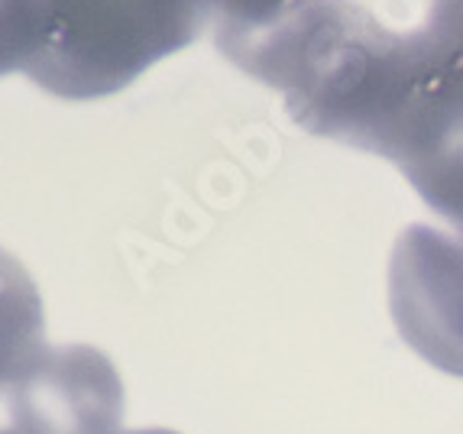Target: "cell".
<instances>
[{
	"label": "cell",
	"instance_id": "6da1fadb",
	"mask_svg": "<svg viewBox=\"0 0 463 434\" xmlns=\"http://www.w3.org/2000/svg\"><path fill=\"white\" fill-rule=\"evenodd\" d=\"M231 62L282 91L301 130L386 159L405 117L450 59L425 30H386L356 0H308Z\"/></svg>",
	"mask_w": 463,
	"mask_h": 434
},
{
	"label": "cell",
	"instance_id": "7a4b0ae2",
	"mask_svg": "<svg viewBox=\"0 0 463 434\" xmlns=\"http://www.w3.org/2000/svg\"><path fill=\"white\" fill-rule=\"evenodd\" d=\"M214 0H39L26 75L65 101L124 91L149 65L192 46Z\"/></svg>",
	"mask_w": 463,
	"mask_h": 434
},
{
	"label": "cell",
	"instance_id": "3957f363",
	"mask_svg": "<svg viewBox=\"0 0 463 434\" xmlns=\"http://www.w3.org/2000/svg\"><path fill=\"white\" fill-rule=\"evenodd\" d=\"M120 376L85 344H46L0 376V434H120Z\"/></svg>",
	"mask_w": 463,
	"mask_h": 434
},
{
	"label": "cell",
	"instance_id": "277c9868",
	"mask_svg": "<svg viewBox=\"0 0 463 434\" xmlns=\"http://www.w3.org/2000/svg\"><path fill=\"white\" fill-rule=\"evenodd\" d=\"M395 331L425 363L463 380V243L428 224L399 233L389 263Z\"/></svg>",
	"mask_w": 463,
	"mask_h": 434
},
{
	"label": "cell",
	"instance_id": "5b68a950",
	"mask_svg": "<svg viewBox=\"0 0 463 434\" xmlns=\"http://www.w3.org/2000/svg\"><path fill=\"white\" fill-rule=\"evenodd\" d=\"M431 211L463 233V69L450 65L418 98L386 156Z\"/></svg>",
	"mask_w": 463,
	"mask_h": 434
},
{
	"label": "cell",
	"instance_id": "8992f818",
	"mask_svg": "<svg viewBox=\"0 0 463 434\" xmlns=\"http://www.w3.org/2000/svg\"><path fill=\"white\" fill-rule=\"evenodd\" d=\"M46 347L43 298L24 263L0 250V376Z\"/></svg>",
	"mask_w": 463,
	"mask_h": 434
},
{
	"label": "cell",
	"instance_id": "52a82bcc",
	"mask_svg": "<svg viewBox=\"0 0 463 434\" xmlns=\"http://www.w3.org/2000/svg\"><path fill=\"white\" fill-rule=\"evenodd\" d=\"M308 0H214V42L224 59L269 33Z\"/></svg>",
	"mask_w": 463,
	"mask_h": 434
},
{
	"label": "cell",
	"instance_id": "ba28073f",
	"mask_svg": "<svg viewBox=\"0 0 463 434\" xmlns=\"http://www.w3.org/2000/svg\"><path fill=\"white\" fill-rule=\"evenodd\" d=\"M39 0H0V75L24 71L36 46Z\"/></svg>",
	"mask_w": 463,
	"mask_h": 434
},
{
	"label": "cell",
	"instance_id": "9c48e42d",
	"mask_svg": "<svg viewBox=\"0 0 463 434\" xmlns=\"http://www.w3.org/2000/svg\"><path fill=\"white\" fill-rule=\"evenodd\" d=\"M425 33L450 62L463 65V0H431Z\"/></svg>",
	"mask_w": 463,
	"mask_h": 434
},
{
	"label": "cell",
	"instance_id": "30bf717a",
	"mask_svg": "<svg viewBox=\"0 0 463 434\" xmlns=\"http://www.w3.org/2000/svg\"><path fill=\"white\" fill-rule=\"evenodd\" d=\"M120 434H178V431H169V428H143V431H120Z\"/></svg>",
	"mask_w": 463,
	"mask_h": 434
}]
</instances>
